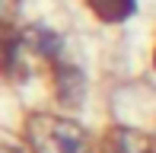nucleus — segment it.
Instances as JSON below:
<instances>
[{"instance_id":"1","label":"nucleus","mask_w":156,"mask_h":153,"mask_svg":"<svg viewBox=\"0 0 156 153\" xmlns=\"http://www.w3.org/2000/svg\"><path fill=\"white\" fill-rule=\"evenodd\" d=\"M26 141H29L32 153H93V141L83 124L51 112L29 115Z\"/></svg>"},{"instance_id":"2","label":"nucleus","mask_w":156,"mask_h":153,"mask_svg":"<svg viewBox=\"0 0 156 153\" xmlns=\"http://www.w3.org/2000/svg\"><path fill=\"white\" fill-rule=\"evenodd\" d=\"M102 153H156V137L137 128L115 124L102 137Z\"/></svg>"},{"instance_id":"3","label":"nucleus","mask_w":156,"mask_h":153,"mask_svg":"<svg viewBox=\"0 0 156 153\" xmlns=\"http://www.w3.org/2000/svg\"><path fill=\"white\" fill-rule=\"evenodd\" d=\"M83 73L76 67L58 64L54 67V96H58L61 105H80L83 102Z\"/></svg>"},{"instance_id":"4","label":"nucleus","mask_w":156,"mask_h":153,"mask_svg":"<svg viewBox=\"0 0 156 153\" xmlns=\"http://www.w3.org/2000/svg\"><path fill=\"white\" fill-rule=\"evenodd\" d=\"M23 45L32 48V51H38L41 58H58L61 51V38L54 35V32H48L45 26H32V29L23 32Z\"/></svg>"},{"instance_id":"5","label":"nucleus","mask_w":156,"mask_h":153,"mask_svg":"<svg viewBox=\"0 0 156 153\" xmlns=\"http://www.w3.org/2000/svg\"><path fill=\"white\" fill-rule=\"evenodd\" d=\"M86 3L102 23H124L134 13V0H86Z\"/></svg>"},{"instance_id":"6","label":"nucleus","mask_w":156,"mask_h":153,"mask_svg":"<svg viewBox=\"0 0 156 153\" xmlns=\"http://www.w3.org/2000/svg\"><path fill=\"white\" fill-rule=\"evenodd\" d=\"M3 153H26V150H19L16 144H6V147H3Z\"/></svg>"},{"instance_id":"7","label":"nucleus","mask_w":156,"mask_h":153,"mask_svg":"<svg viewBox=\"0 0 156 153\" xmlns=\"http://www.w3.org/2000/svg\"><path fill=\"white\" fill-rule=\"evenodd\" d=\"M153 67H156V51H153Z\"/></svg>"}]
</instances>
